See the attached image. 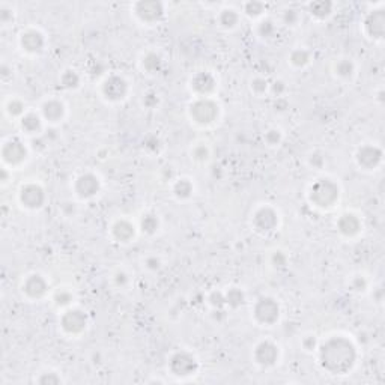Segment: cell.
Instances as JSON below:
<instances>
[{
    "mask_svg": "<svg viewBox=\"0 0 385 385\" xmlns=\"http://www.w3.org/2000/svg\"><path fill=\"white\" fill-rule=\"evenodd\" d=\"M339 187L331 179H318L310 188V202L318 208H330L339 200Z\"/></svg>",
    "mask_w": 385,
    "mask_h": 385,
    "instance_id": "cell-2",
    "label": "cell"
},
{
    "mask_svg": "<svg viewBox=\"0 0 385 385\" xmlns=\"http://www.w3.org/2000/svg\"><path fill=\"white\" fill-rule=\"evenodd\" d=\"M114 283H116L117 286H125V284L128 283V275L125 274L124 271H117V273L114 274Z\"/></svg>",
    "mask_w": 385,
    "mask_h": 385,
    "instance_id": "cell-50",
    "label": "cell"
},
{
    "mask_svg": "<svg viewBox=\"0 0 385 385\" xmlns=\"http://www.w3.org/2000/svg\"><path fill=\"white\" fill-rule=\"evenodd\" d=\"M324 163H325V158L322 157V154L315 152V154H311V155H310V164L313 165V167L321 169V167L324 165Z\"/></svg>",
    "mask_w": 385,
    "mask_h": 385,
    "instance_id": "cell-45",
    "label": "cell"
},
{
    "mask_svg": "<svg viewBox=\"0 0 385 385\" xmlns=\"http://www.w3.org/2000/svg\"><path fill=\"white\" fill-rule=\"evenodd\" d=\"M60 327L69 335H79L87 327V316L79 308H69L62 315Z\"/></svg>",
    "mask_w": 385,
    "mask_h": 385,
    "instance_id": "cell-6",
    "label": "cell"
},
{
    "mask_svg": "<svg viewBox=\"0 0 385 385\" xmlns=\"http://www.w3.org/2000/svg\"><path fill=\"white\" fill-rule=\"evenodd\" d=\"M190 116L196 124L209 125L215 122V119L219 117V106L208 97L200 98L190 106Z\"/></svg>",
    "mask_w": 385,
    "mask_h": 385,
    "instance_id": "cell-3",
    "label": "cell"
},
{
    "mask_svg": "<svg viewBox=\"0 0 385 385\" xmlns=\"http://www.w3.org/2000/svg\"><path fill=\"white\" fill-rule=\"evenodd\" d=\"M219 20H220V25L223 28L232 29L235 28L238 23V14L233 9H224V11H221Z\"/></svg>",
    "mask_w": 385,
    "mask_h": 385,
    "instance_id": "cell-29",
    "label": "cell"
},
{
    "mask_svg": "<svg viewBox=\"0 0 385 385\" xmlns=\"http://www.w3.org/2000/svg\"><path fill=\"white\" fill-rule=\"evenodd\" d=\"M215 86L217 80L211 73H197L191 79V89L197 95H202V98H206V95L212 93Z\"/></svg>",
    "mask_w": 385,
    "mask_h": 385,
    "instance_id": "cell-18",
    "label": "cell"
},
{
    "mask_svg": "<svg viewBox=\"0 0 385 385\" xmlns=\"http://www.w3.org/2000/svg\"><path fill=\"white\" fill-rule=\"evenodd\" d=\"M226 304L232 308H238L241 307L243 304L246 303V295L241 289L238 287H230L227 292H226Z\"/></svg>",
    "mask_w": 385,
    "mask_h": 385,
    "instance_id": "cell-23",
    "label": "cell"
},
{
    "mask_svg": "<svg viewBox=\"0 0 385 385\" xmlns=\"http://www.w3.org/2000/svg\"><path fill=\"white\" fill-rule=\"evenodd\" d=\"M73 301V294L66 289H60L55 294V303L59 307H66Z\"/></svg>",
    "mask_w": 385,
    "mask_h": 385,
    "instance_id": "cell-32",
    "label": "cell"
},
{
    "mask_svg": "<svg viewBox=\"0 0 385 385\" xmlns=\"http://www.w3.org/2000/svg\"><path fill=\"white\" fill-rule=\"evenodd\" d=\"M23 291L28 295L29 298L32 300H39L42 298L47 291H49V283L47 280L39 274H32L29 275L28 278L23 283Z\"/></svg>",
    "mask_w": 385,
    "mask_h": 385,
    "instance_id": "cell-15",
    "label": "cell"
},
{
    "mask_svg": "<svg viewBox=\"0 0 385 385\" xmlns=\"http://www.w3.org/2000/svg\"><path fill=\"white\" fill-rule=\"evenodd\" d=\"M382 160V151L378 146L366 145L361 146L357 152V163L359 167L366 170H372L381 163Z\"/></svg>",
    "mask_w": 385,
    "mask_h": 385,
    "instance_id": "cell-13",
    "label": "cell"
},
{
    "mask_svg": "<svg viewBox=\"0 0 385 385\" xmlns=\"http://www.w3.org/2000/svg\"><path fill=\"white\" fill-rule=\"evenodd\" d=\"M209 303L214 308H223L226 305V297L220 291H215L209 295Z\"/></svg>",
    "mask_w": 385,
    "mask_h": 385,
    "instance_id": "cell-38",
    "label": "cell"
},
{
    "mask_svg": "<svg viewBox=\"0 0 385 385\" xmlns=\"http://www.w3.org/2000/svg\"><path fill=\"white\" fill-rule=\"evenodd\" d=\"M41 127H42V121H41V116L36 113H28L21 117V128L28 134L39 133Z\"/></svg>",
    "mask_w": 385,
    "mask_h": 385,
    "instance_id": "cell-22",
    "label": "cell"
},
{
    "mask_svg": "<svg viewBox=\"0 0 385 385\" xmlns=\"http://www.w3.org/2000/svg\"><path fill=\"white\" fill-rule=\"evenodd\" d=\"M158 226H160V221L154 214H145L140 220V229L146 235H154L158 230Z\"/></svg>",
    "mask_w": 385,
    "mask_h": 385,
    "instance_id": "cell-25",
    "label": "cell"
},
{
    "mask_svg": "<svg viewBox=\"0 0 385 385\" xmlns=\"http://www.w3.org/2000/svg\"><path fill=\"white\" fill-rule=\"evenodd\" d=\"M74 188L82 199H90L100 191V179L93 173H84L77 178Z\"/></svg>",
    "mask_w": 385,
    "mask_h": 385,
    "instance_id": "cell-14",
    "label": "cell"
},
{
    "mask_svg": "<svg viewBox=\"0 0 385 385\" xmlns=\"http://www.w3.org/2000/svg\"><path fill=\"white\" fill-rule=\"evenodd\" d=\"M253 315H254V319L259 324L271 327V325H274L275 322L278 321L280 305L271 297H262V298L257 300V303L254 304Z\"/></svg>",
    "mask_w": 385,
    "mask_h": 385,
    "instance_id": "cell-4",
    "label": "cell"
},
{
    "mask_svg": "<svg viewBox=\"0 0 385 385\" xmlns=\"http://www.w3.org/2000/svg\"><path fill=\"white\" fill-rule=\"evenodd\" d=\"M303 346L305 351H313L316 348V337L315 335H305L303 339Z\"/></svg>",
    "mask_w": 385,
    "mask_h": 385,
    "instance_id": "cell-47",
    "label": "cell"
},
{
    "mask_svg": "<svg viewBox=\"0 0 385 385\" xmlns=\"http://www.w3.org/2000/svg\"><path fill=\"white\" fill-rule=\"evenodd\" d=\"M366 286H367V281L364 280V277H355L354 280H352V289H355V291H364L366 289Z\"/></svg>",
    "mask_w": 385,
    "mask_h": 385,
    "instance_id": "cell-48",
    "label": "cell"
},
{
    "mask_svg": "<svg viewBox=\"0 0 385 385\" xmlns=\"http://www.w3.org/2000/svg\"><path fill=\"white\" fill-rule=\"evenodd\" d=\"M145 148L151 152H158L160 148H161V141L157 136H149V137L145 140Z\"/></svg>",
    "mask_w": 385,
    "mask_h": 385,
    "instance_id": "cell-40",
    "label": "cell"
},
{
    "mask_svg": "<svg viewBox=\"0 0 385 385\" xmlns=\"http://www.w3.org/2000/svg\"><path fill=\"white\" fill-rule=\"evenodd\" d=\"M257 32H259V35H260V36H263V38H270V36H273V33L275 32L274 23H273L271 20H263V21L259 25Z\"/></svg>",
    "mask_w": 385,
    "mask_h": 385,
    "instance_id": "cell-37",
    "label": "cell"
},
{
    "mask_svg": "<svg viewBox=\"0 0 385 385\" xmlns=\"http://www.w3.org/2000/svg\"><path fill=\"white\" fill-rule=\"evenodd\" d=\"M36 382L42 385H56L62 384V379H60V376H59L57 373H55V372H47V373H42V375L38 378Z\"/></svg>",
    "mask_w": 385,
    "mask_h": 385,
    "instance_id": "cell-34",
    "label": "cell"
},
{
    "mask_svg": "<svg viewBox=\"0 0 385 385\" xmlns=\"http://www.w3.org/2000/svg\"><path fill=\"white\" fill-rule=\"evenodd\" d=\"M158 95L157 93H154V92H149V93H146L145 95V98H143V104L148 107V109H154L157 104H158Z\"/></svg>",
    "mask_w": 385,
    "mask_h": 385,
    "instance_id": "cell-44",
    "label": "cell"
},
{
    "mask_svg": "<svg viewBox=\"0 0 385 385\" xmlns=\"http://www.w3.org/2000/svg\"><path fill=\"white\" fill-rule=\"evenodd\" d=\"M271 90H273V93H274L275 97L278 98V97H281V93H283V92L286 90V84L281 82V80H277V82L273 84Z\"/></svg>",
    "mask_w": 385,
    "mask_h": 385,
    "instance_id": "cell-49",
    "label": "cell"
},
{
    "mask_svg": "<svg viewBox=\"0 0 385 385\" xmlns=\"http://www.w3.org/2000/svg\"><path fill=\"white\" fill-rule=\"evenodd\" d=\"M251 89H253L256 93H265L267 89H268V83H267L265 79L257 77V79H254V80L251 82Z\"/></svg>",
    "mask_w": 385,
    "mask_h": 385,
    "instance_id": "cell-42",
    "label": "cell"
},
{
    "mask_svg": "<svg viewBox=\"0 0 385 385\" xmlns=\"http://www.w3.org/2000/svg\"><path fill=\"white\" fill-rule=\"evenodd\" d=\"M291 63L298 66V68H303L305 66L308 62H310V53L307 50H303V49H298V50H294L291 53Z\"/></svg>",
    "mask_w": 385,
    "mask_h": 385,
    "instance_id": "cell-30",
    "label": "cell"
},
{
    "mask_svg": "<svg viewBox=\"0 0 385 385\" xmlns=\"http://www.w3.org/2000/svg\"><path fill=\"white\" fill-rule=\"evenodd\" d=\"M287 101L284 100V98H281V97H278L277 100H275V103H274V109L275 110H278V111H284L286 109H287Z\"/></svg>",
    "mask_w": 385,
    "mask_h": 385,
    "instance_id": "cell-51",
    "label": "cell"
},
{
    "mask_svg": "<svg viewBox=\"0 0 385 385\" xmlns=\"http://www.w3.org/2000/svg\"><path fill=\"white\" fill-rule=\"evenodd\" d=\"M254 361L262 366V367H271L278 361V348L270 340H263L260 342L256 348H254Z\"/></svg>",
    "mask_w": 385,
    "mask_h": 385,
    "instance_id": "cell-9",
    "label": "cell"
},
{
    "mask_svg": "<svg viewBox=\"0 0 385 385\" xmlns=\"http://www.w3.org/2000/svg\"><path fill=\"white\" fill-rule=\"evenodd\" d=\"M197 369H199L197 359L187 351L175 352L169 361V370L172 372V375L179 376V378L191 376L197 372Z\"/></svg>",
    "mask_w": 385,
    "mask_h": 385,
    "instance_id": "cell-5",
    "label": "cell"
},
{
    "mask_svg": "<svg viewBox=\"0 0 385 385\" xmlns=\"http://www.w3.org/2000/svg\"><path fill=\"white\" fill-rule=\"evenodd\" d=\"M28 157V149L23 145V141H20L18 138H11L8 141L3 143L2 148V158L6 164L9 165H18L21 164Z\"/></svg>",
    "mask_w": 385,
    "mask_h": 385,
    "instance_id": "cell-7",
    "label": "cell"
},
{
    "mask_svg": "<svg viewBox=\"0 0 385 385\" xmlns=\"http://www.w3.org/2000/svg\"><path fill=\"white\" fill-rule=\"evenodd\" d=\"M271 260H273V265H274L275 268H284L286 267V263H287V257H286V254L283 253V251H274V254H273V257H271Z\"/></svg>",
    "mask_w": 385,
    "mask_h": 385,
    "instance_id": "cell-41",
    "label": "cell"
},
{
    "mask_svg": "<svg viewBox=\"0 0 385 385\" xmlns=\"http://www.w3.org/2000/svg\"><path fill=\"white\" fill-rule=\"evenodd\" d=\"M277 224H278V215H277L274 209L270 208V206L259 208L253 215V226L259 232H263V233L271 232L277 227Z\"/></svg>",
    "mask_w": 385,
    "mask_h": 385,
    "instance_id": "cell-10",
    "label": "cell"
},
{
    "mask_svg": "<svg viewBox=\"0 0 385 385\" xmlns=\"http://www.w3.org/2000/svg\"><path fill=\"white\" fill-rule=\"evenodd\" d=\"M20 202L28 209H39L45 202V192L38 184H26L20 190Z\"/></svg>",
    "mask_w": 385,
    "mask_h": 385,
    "instance_id": "cell-8",
    "label": "cell"
},
{
    "mask_svg": "<svg viewBox=\"0 0 385 385\" xmlns=\"http://www.w3.org/2000/svg\"><path fill=\"white\" fill-rule=\"evenodd\" d=\"M60 82H62V86L66 87V89H76V87L80 84V76H79L76 71L68 69V71H65V73L62 74Z\"/></svg>",
    "mask_w": 385,
    "mask_h": 385,
    "instance_id": "cell-31",
    "label": "cell"
},
{
    "mask_svg": "<svg viewBox=\"0 0 385 385\" xmlns=\"http://www.w3.org/2000/svg\"><path fill=\"white\" fill-rule=\"evenodd\" d=\"M357 361L354 343L343 335H332L319 348V363L330 375H346Z\"/></svg>",
    "mask_w": 385,
    "mask_h": 385,
    "instance_id": "cell-1",
    "label": "cell"
},
{
    "mask_svg": "<svg viewBox=\"0 0 385 385\" xmlns=\"http://www.w3.org/2000/svg\"><path fill=\"white\" fill-rule=\"evenodd\" d=\"M127 93H128V83L119 76H111L103 84V95L109 101L113 103L121 101L127 97Z\"/></svg>",
    "mask_w": 385,
    "mask_h": 385,
    "instance_id": "cell-11",
    "label": "cell"
},
{
    "mask_svg": "<svg viewBox=\"0 0 385 385\" xmlns=\"http://www.w3.org/2000/svg\"><path fill=\"white\" fill-rule=\"evenodd\" d=\"M364 29L370 38L381 39L385 32V14L382 9L373 11L367 15L364 21Z\"/></svg>",
    "mask_w": 385,
    "mask_h": 385,
    "instance_id": "cell-16",
    "label": "cell"
},
{
    "mask_svg": "<svg viewBox=\"0 0 385 385\" xmlns=\"http://www.w3.org/2000/svg\"><path fill=\"white\" fill-rule=\"evenodd\" d=\"M111 233L119 243H128L134 238L136 230L128 220H117L111 227Z\"/></svg>",
    "mask_w": 385,
    "mask_h": 385,
    "instance_id": "cell-20",
    "label": "cell"
},
{
    "mask_svg": "<svg viewBox=\"0 0 385 385\" xmlns=\"http://www.w3.org/2000/svg\"><path fill=\"white\" fill-rule=\"evenodd\" d=\"M20 44H21V47H23L25 52L32 53V55H36V53H41L44 50L45 39H44V36H42V33L39 30L29 29V30H26L21 35Z\"/></svg>",
    "mask_w": 385,
    "mask_h": 385,
    "instance_id": "cell-17",
    "label": "cell"
},
{
    "mask_svg": "<svg viewBox=\"0 0 385 385\" xmlns=\"http://www.w3.org/2000/svg\"><path fill=\"white\" fill-rule=\"evenodd\" d=\"M161 65H163V60L157 53H148L143 57V68L151 74L158 73L161 69Z\"/></svg>",
    "mask_w": 385,
    "mask_h": 385,
    "instance_id": "cell-27",
    "label": "cell"
},
{
    "mask_svg": "<svg viewBox=\"0 0 385 385\" xmlns=\"http://www.w3.org/2000/svg\"><path fill=\"white\" fill-rule=\"evenodd\" d=\"M331 11H332V3H330V2L321 0V2L310 3V14L315 15L316 18H321V20L327 18L331 14Z\"/></svg>",
    "mask_w": 385,
    "mask_h": 385,
    "instance_id": "cell-24",
    "label": "cell"
},
{
    "mask_svg": "<svg viewBox=\"0 0 385 385\" xmlns=\"http://www.w3.org/2000/svg\"><path fill=\"white\" fill-rule=\"evenodd\" d=\"M265 141L270 145V146H277L280 141H281V133H280V130H268L267 133H265Z\"/></svg>",
    "mask_w": 385,
    "mask_h": 385,
    "instance_id": "cell-39",
    "label": "cell"
},
{
    "mask_svg": "<svg viewBox=\"0 0 385 385\" xmlns=\"http://www.w3.org/2000/svg\"><path fill=\"white\" fill-rule=\"evenodd\" d=\"M63 114H65V106L57 100H50L42 106V117L49 122L55 124L62 121Z\"/></svg>",
    "mask_w": 385,
    "mask_h": 385,
    "instance_id": "cell-21",
    "label": "cell"
},
{
    "mask_svg": "<svg viewBox=\"0 0 385 385\" xmlns=\"http://www.w3.org/2000/svg\"><path fill=\"white\" fill-rule=\"evenodd\" d=\"M6 111L11 114V116H21L25 113V104L20 101V100H11L6 106Z\"/></svg>",
    "mask_w": 385,
    "mask_h": 385,
    "instance_id": "cell-35",
    "label": "cell"
},
{
    "mask_svg": "<svg viewBox=\"0 0 385 385\" xmlns=\"http://www.w3.org/2000/svg\"><path fill=\"white\" fill-rule=\"evenodd\" d=\"M335 74L342 79H351L354 76V71H355V66L351 60L348 59H342L335 63Z\"/></svg>",
    "mask_w": 385,
    "mask_h": 385,
    "instance_id": "cell-28",
    "label": "cell"
},
{
    "mask_svg": "<svg viewBox=\"0 0 385 385\" xmlns=\"http://www.w3.org/2000/svg\"><path fill=\"white\" fill-rule=\"evenodd\" d=\"M298 12L295 11V9H287L284 14H283V21L287 25V26H294V25H297V21H298Z\"/></svg>",
    "mask_w": 385,
    "mask_h": 385,
    "instance_id": "cell-43",
    "label": "cell"
},
{
    "mask_svg": "<svg viewBox=\"0 0 385 385\" xmlns=\"http://www.w3.org/2000/svg\"><path fill=\"white\" fill-rule=\"evenodd\" d=\"M173 192L178 199H188L192 194V184L190 182V179H178L173 185Z\"/></svg>",
    "mask_w": 385,
    "mask_h": 385,
    "instance_id": "cell-26",
    "label": "cell"
},
{
    "mask_svg": "<svg viewBox=\"0 0 385 385\" xmlns=\"http://www.w3.org/2000/svg\"><path fill=\"white\" fill-rule=\"evenodd\" d=\"M337 229L345 236H355L361 230V221L355 214L346 212V214L340 215V219L337 220Z\"/></svg>",
    "mask_w": 385,
    "mask_h": 385,
    "instance_id": "cell-19",
    "label": "cell"
},
{
    "mask_svg": "<svg viewBox=\"0 0 385 385\" xmlns=\"http://www.w3.org/2000/svg\"><path fill=\"white\" fill-rule=\"evenodd\" d=\"M263 8H265V6H263V3H260V2H248V3H246V6H244V11H246V14H247L248 17L256 18V17L262 15Z\"/></svg>",
    "mask_w": 385,
    "mask_h": 385,
    "instance_id": "cell-33",
    "label": "cell"
},
{
    "mask_svg": "<svg viewBox=\"0 0 385 385\" xmlns=\"http://www.w3.org/2000/svg\"><path fill=\"white\" fill-rule=\"evenodd\" d=\"M192 158L196 160V161H200V163H203V161H206L208 160V157H209V149L205 146V145H197V146H194V149H192Z\"/></svg>",
    "mask_w": 385,
    "mask_h": 385,
    "instance_id": "cell-36",
    "label": "cell"
},
{
    "mask_svg": "<svg viewBox=\"0 0 385 385\" xmlns=\"http://www.w3.org/2000/svg\"><path fill=\"white\" fill-rule=\"evenodd\" d=\"M134 11L138 18L146 23L158 21L164 14L163 5L160 2H138L134 6Z\"/></svg>",
    "mask_w": 385,
    "mask_h": 385,
    "instance_id": "cell-12",
    "label": "cell"
},
{
    "mask_svg": "<svg viewBox=\"0 0 385 385\" xmlns=\"http://www.w3.org/2000/svg\"><path fill=\"white\" fill-rule=\"evenodd\" d=\"M160 267H161V262H160V259H158V257L151 256V257H148V259H146V268H148V270H151V271H157V270H160Z\"/></svg>",
    "mask_w": 385,
    "mask_h": 385,
    "instance_id": "cell-46",
    "label": "cell"
}]
</instances>
